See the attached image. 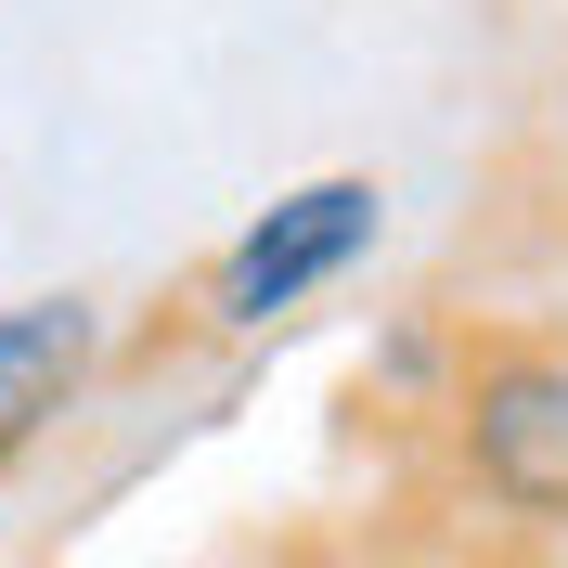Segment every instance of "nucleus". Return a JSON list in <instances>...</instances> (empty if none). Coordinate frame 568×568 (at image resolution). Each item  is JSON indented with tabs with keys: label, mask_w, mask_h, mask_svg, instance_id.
Instances as JSON below:
<instances>
[{
	"label": "nucleus",
	"mask_w": 568,
	"mask_h": 568,
	"mask_svg": "<svg viewBox=\"0 0 568 568\" xmlns=\"http://www.w3.org/2000/svg\"><path fill=\"white\" fill-rule=\"evenodd\" d=\"M91 375H104V297L52 284V297H13L0 311V478L91 400Z\"/></svg>",
	"instance_id": "3"
},
{
	"label": "nucleus",
	"mask_w": 568,
	"mask_h": 568,
	"mask_svg": "<svg viewBox=\"0 0 568 568\" xmlns=\"http://www.w3.org/2000/svg\"><path fill=\"white\" fill-rule=\"evenodd\" d=\"M375 233H388V181H362V169H323V181H297V194H272V207L207 258V323L220 336H272L284 311H311L323 284H349L362 258H375Z\"/></svg>",
	"instance_id": "2"
},
{
	"label": "nucleus",
	"mask_w": 568,
	"mask_h": 568,
	"mask_svg": "<svg viewBox=\"0 0 568 568\" xmlns=\"http://www.w3.org/2000/svg\"><path fill=\"white\" fill-rule=\"evenodd\" d=\"M426 414H439L453 491L478 517L568 530V336H542V323H465Z\"/></svg>",
	"instance_id": "1"
}]
</instances>
